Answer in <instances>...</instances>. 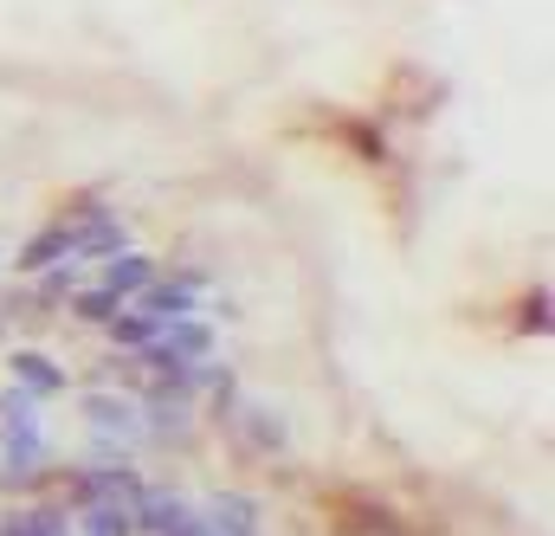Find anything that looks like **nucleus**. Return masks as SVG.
<instances>
[{"label": "nucleus", "instance_id": "nucleus-6", "mask_svg": "<svg viewBox=\"0 0 555 536\" xmlns=\"http://www.w3.org/2000/svg\"><path fill=\"white\" fill-rule=\"evenodd\" d=\"M155 343H162L168 356H181V362H201V356L214 349V330H207L201 317H188V310H181V317H168V323L155 330Z\"/></svg>", "mask_w": 555, "mask_h": 536}, {"label": "nucleus", "instance_id": "nucleus-8", "mask_svg": "<svg viewBox=\"0 0 555 536\" xmlns=\"http://www.w3.org/2000/svg\"><path fill=\"white\" fill-rule=\"evenodd\" d=\"M59 259H72V227H65V220L46 227V233H33V240L20 246L13 271H46V266H59Z\"/></svg>", "mask_w": 555, "mask_h": 536}, {"label": "nucleus", "instance_id": "nucleus-2", "mask_svg": "<svg viewBox=\"0 0 555 536\" xmlns=\"http://www.w3.org/2000/svg\"><path fill=\"white\" fill-rule=\"evenodd\" d=\"M227 433H240V446H246V452H259V459H272V452H284V446H291L284 413H272V407H253V401H233V413H227Z\"/></svg>", "mask_w": 555, "mask_h": 536}, {"label": "nucleus", "instance_id": "nucleus-13", "mask_svg": "<svg viewBox=\"0 0 555 536\" xmlns=\"http://www.w3.org/2000/svg\"><path fill=\"white\" fill-rule=\"evenodd\" d=\"M124 310V297L111 291V284H98V291H72V317L78 323H111Z\"/></svg>", "mask_w": 555, "mask_h": 536}, {"label": "nucleus", "instance_id": "nucleus-12", "mask_svg": "<svg viewBox=\"0 0 555 536\" xmlns=\"http://www.w3.org/2000/svg\"><path fill=\"white\" fill-rule=\"evenodd\" d=\"M0 536H72V524H65V511L39 505V511H13V518H0Z\"/></svg>", "mask_w": 555, "mask_h": 536}, {"label": "nucleus", "instance_id": "nucleus-15", "mask_svg": "<svg viewBox=\"0 0 555 536\" xmlns=\"http://www.w3.org/2000/svg\"><path fill=\"white\" fill-rule=\"evenodd\" d=\"M142 420H149L155 433H181V426H188V395H162V388H149Z\"/></svg>", "mask_w": 555, "mask_h": 536}, {"label": "nucleus", "instance_id": "nucleus-1", "mask_svg": "<svg viewBox=\"0 0 555 536\" xmlns=\"http://www.w3.org/2000/svg\"><path fill=\"white\" fill-rule=\"evenodd\" d=\"M201 291H207V271H194V266H175L168 278L155 271V278H149V284L137 291V310H149V317H162V323H168V317H181V310H194V297H201Z\"/></svg>", "mask_w": 555, "mask_h": 536}, {"label": "nucleus", "instance_id": "nucleus-17", "mask_svg": "<svg viewBox=\"0 0 555 536\" xmlns=\"http://www.w3.org/2000/svg\"><path fill=\"white\" fill-rule=\"evenodd\" d=\"M72 291H78V266H72V259H59V266L39 271V297H72Z\"/></svg>", "mask_w": 555, "mask_h": 536}, {"label": "nucleus", "instance_id": "nucleus-19", "mask_svg": "<svg viewBox=\"0 0 555 536\" xmlns=\"http://www.w3.org/2000/svg\"><path fill=\"white\" fill-rule=\"evenodd\" d=\"M0 317H7V310H0ZM0 336H7V323H0Z\"/></svg>", "mask_w": 555, "mask_h": 536}, {"label": "nucleus", "instance_id": "nucleus-16", "mask_svg": "<svg viewBox=\"0 0 555 536\" xmlns=\"http://www.w3.org/2000/svg\"><path fill=\"white\" fill-rule=\"evenodd\" d=\"M39 395H26L20 382L13 388H0V433H20V426H39Z\"/></svg>", "mask_w": 555, "mask_h": 536}, {"label": "nucleus", "instance_id": "nucleus-14", "mask_svg": "<svg viewBox=\"0 0 555 536\" xmlns=\"http://www.w3.org/2000/svg\"><path fill=\"white\" fill-rule=\"evenodd\" d=\"M155 330H162V317H149V310H117V317H111L117 349H142V343H155Z\"/></svg>", "mask_w": 555, "mask_h": 536}, {"label": "nucleus", "instance_id": "nucleus-10", "mask_svg": "<svg viewBox=\"0 0 555 536\" xmlns=\"http://www.w3.org/2000/svg\"><path fill=\"white\" fill-rule=\"evenodd\" d=\"M149 278H155V259H142V253H130V246L104 259V284H111L117 297H137V291L149 284Z\"/></svg>", "mask_w": 555, "mask_h": 536}, {"label": "nucleus", "instance_id": "nucleus-11", "mask_svg": "<svg viewBox=\"0 0 555 536\" xmlns=\"http://www.w3.org/2000/svg\"><path fill=\"white\" fill-rule=\"evenodd\" d=\"M78 531L85 536H137V518H130V505H78Z\"/></svg>", "mask_w": 555, "mask_h": 536}, {"label": "nucleus", "instance_id": "nucleus-5", "mask_svg": "<svg viewBox=\"0 0 555 536\" xmlns=\"http://www.w3.org/2000/svg\"><path fill=\"white\" fill-rule=\"evenodd\" d=\"M78 413L91 420V433H111V439H137V433H142L137 401H124V395H85Z\"/></svg>", "mask_w": 555, "mask_h": 536}, {"label": "nucleus", "instance_id": "nucleus-9", "mask_svg": "<svg viewBox=\"0 0 555 536\" xmlns=\"http://www.w3.org/2000/svg\"><path fill=\"white\" fill-rule=\"evenodd\" d=\"M0 452H7V472H13V478H39V465H46V439H39V426L0 433Z\"/></svg>", "mask_w": 555, "mask_h": 536}, {"label": "nucleus", "instance_id": "nucleus-4", "mask_svg": "<svg viewBox=\"0 0 555 536\" xmlns=\"http://www.w3.org/2000/svg\"><path fill=\"white\" fill-rule=\"evenodd\" d=\"M207 531L214 536H259V498H246V492H220V498H207Z\"/></svg>", "mask_w": 555, "mask_h": 536}, {"label": "nucleus", "instance_id": "nucleus-18", "mask_svg": "<svg viewBox=\"0 0 555 536\" xmlns=\"http://www.w3.org/2000/svg\"><path fill=\"white\" fill-rule=\"evenodd\" d=\"M517 330H530V336H543V330H550V291H530V304H524Z\"/></svg>", "mask_w": 555, "mask_h": 536}, {"label": "nucleus", "instance_id": "nucleus-7", "mask_svg": "<svg viewBox=\"0 0 555 536\" xmlns=\"http://www.w3.org/2000/svg\"><path fill=\"white\" fill-rule=\"evenodd\" d=\"M13 382L26 395H65V369L52 356H39V349H13Z\"/></svg>", "mask_w": 555, "mask_h": 536}, {"label": "nucleus", "instance_id": "nucleus-3", "mask_svg": "<svg viewBox=\"0 0 555 536\" xmlns=\"http://www.w3.org/2000/svg\"><path fill=\"white\" fill-rule=\"evenodd\" d=\"M130 518H137V536H175L194 518V505L175 498V492H142L137 505H130Z\"/></svg>", "mask_w": 555, "mask_h": 536}]
</instances>
